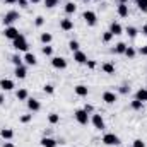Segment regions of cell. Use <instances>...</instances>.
Segmentation results:
<instances>
[{"label": "cell", "mask_w": 147, "mask_h": 147, "mask_svg": "<svg viewBox=\"0 0 147 147\" xmlns=\"http://www.w3.org/2000/svg\"><path fill=\"white\" fill-rule=\"evenodd\" d=\"M21 19V16H19V12L17 10H9L5 16H3V19H2V22H3V26L7 28V26H12L16 21H19Z\"/></svg>", "instance_id": "6da1fadb"}, {"label": "cell", "mask_w": 147, "mask_h": 147, "mask_svg": "<svg viewBox=\"0 0 147 147\" xmlns=\"http://www.w3.org/2000/svg\"><path fill=\"white\" fill-rule=\"evenodd\" d=\"M12 46H14V50H17V51H28V48H29L24 34H19V36L16 38V39L12 41Z\"/></svg>", "instance_id": "7a4b0ae2"}, {"label": "cell", "mask_w": 147, "mask_h": 147, "mask_svg": "<svg viewBox=\"0 0 147 147\" xmlns=\"http://www.w3.org/2000/svg\"><path fill=\"white\" fill-rule=\"evenodd\" d=\"M74 116H75V120H77V123H80V125H87L89 123V113L84 110H75L74 111Z\"/></svg>", "instance_id": "3957f363"}, {"label": "cell", "mask_w": 147, "mask_h": 147, "mask_svg": "<svg viewBox=\"0 0 147 147\" xmlns=\"http://www.w3.org/2000/svg\"><path fill=\"white\" fill-rule=\"evenodd\" d=\"M82 19L86 21V24L87 26H96V22H98V16H96V12L94 10H86L84 14H82Z\"/></svg>", "instance_id": "277c9868"}, {"label": "cell", "mask_w": 147, "mask_h": 147, "mask_svg": "<svg viewBox=\"0 0 147 147\" xmlns=\"http://www.w3.org/2000/svg\"><path fill=\"white\" fill-rule=\"evenodd\" d=\"M105 146H118L120 144V137L118 135H115V134H105L103 135V140H101Z\"/></svg>", "instance_id": "5b68a950"}, {"label": "cell", "mask_w": 147, "mask_h": 147, "mask_svg": "<svg viewBox=\"0 0 147 147\" xmlns=\"http://www.w3.org/2000/svg\"><path fill=\"white\" fill-rule=\"evenodd\" d=\"M91 123L94 125V128L96 130H105V120H103V116L101 115H98V113H94L92 115V118H91Z\"/></svg>", "instance_id": "8992f818"}, {"label": "cell", "mask_w": 147, "mask_h": 147, "mask_svg": "<svg viewBox=\"0 0 147 147\" xmlns=\"http://www.w3.org/2000/svg\"><path fill=\"white\" fill-rule=\"evenodd\" d=\"M19 34H21V33H19V29H17V28H14V26H7V28L3 29V36L7 38V39H10V41H14Z\"/></svg>", "instance_id": "52a82bcc"}, {"label": "cell", "mask_w": 147, "mask_h": 147, "mask_svg": "<svg viewBox=\"0 0 147 147\" xmlns=\"http://www.w3.org/2000/svg\"><path fill=\"white\" fill-rule=\"evenodd\" d=\"M51 65L55 69H58V70H63V69H67V60L63 57H53L51 58Z\"/></svg>", "instance_id": "ba28073f"}, {"label": "cell", "mask_w": 147, "mask_h": 147, "mask_svg": "<svg viewBox=\"0 0 147 147\" xmlns=\"http://www.w3.org/2000/svg\"><path fill=\"white\" fill-rule=\"evenodd\" d=\"M101 98H103V101H105L106 105H115V103H116V99H118V96H116L113 91H105Z\"/></svg>", "instance_id": "9c48e42d"}, {"label": "cell", "mask_w": 147, "mask_h": 147, "mask_svg": "<svg viewBox=\"0 0 147 147\" xmlns=\"http://www.w3.org/2000/svg\"><path fill=\"white\" fill-rule=\"evenodd\" d=\"M22 60H24V63H26V65H29V67H34V65L38 63L36 55H34V53H31V51H26V55H24V58H22Z\"/></svg>", "instance_id": "30bf717a"}, {"label": "cell", "mask_w": 147, "mask_h": 147, "mask_svg": "<svg viewBox=\"0 0 147 147\" xmlns=\"http://www.w3.org/2000/svg\"><path fill=\"white\" fill-rule=\"evenodd\" d=\"M14 87H16L14 80H10V79H0V89L2 91H12Z\"/></svg>", "instance_id": "8fae6325"}, {"label": "cell", "mask_w": 147, "mask_h": 147, "mask_svg": "<svg viewBox=\"0 0 147 147\" xmlns=\"http://www.w3.org/2000/svg\"><path fill=\"white\" fill-rule=\"evenodd\" d=\"M74 91H75V94H77V96H80V98H86V96L89 94V87H87V86H84V84L75 86V87H74Z\"/></svg>", "instance_id": "7c38bea8"}, {"label": "cell", "mask_w": 147, "mask_h": 147, "mask_svg": "<svg viewBox=\"0 0 147 147\" xmlns=\"http://www.w3.org/2000/svg\"><path fill=\"white\" fill-rule=\"evenodd\" d=\"M28 108H29V111L36 113V111L41 110V103H39L38 99H34V98H29V99H28Z\"/></svg>", "instance_id": "4fadbf2b"}, {"label": "cell", "mask_w": 147, "mask_h": 147, "mask_svg": "<svg viewBox=\"0 0 147 147\" xmlns=\"http://www.w3.org/2000/svg\"><path fill=\"white\" fill-rule=\"evenodd\" d=\"M60 29H62V31H72L74 29V21L72 19H67V17L62 19V21H60Z\"/></svg>", "instance_id": "5bb4252c"}, {"label": "cell", "mask_w": 147, "mask_h": 147, "mask_svg": "<svg viewBox=\"0 0 147 147\" xmlns=\"http://www.w3.org/2000/svg\"><path fill=\"white\" fill-rule=\"evenodd\" d=\"M74 60H75L77 63H80V65H82V63H87V55H86L84 51H80V50H79V51H74Z\"/></svg>", "instance_id": "9a60e30c"}, {"label": "cell", "mask_w": 147, "mask_h": 147, "mask_svg": "<svg viewBox=\"0 0 147 147\" xmlns=\"http://www.w3.org/2000/svg\"><path fill=\"white\" fill-rule=\"evenodd\" d=\"M110 33L113 34V36H120V34L123 33V28H121V24H120V22H111Z\"/></svg>", "instance_id": "2e32d148"}, {"label": "cell", "mask_w": 147, "mask_h": 147, "mask_svg": "<svg viewBox=\"0 0 147 147\" xmlns=\"http://www.w3.org/2000/svg\"><path fill=\"white\" fill-rule=\"evenodd\" d=\"M39 144H41V147H57V140L55 139H51V137H43L41 140H39Z\"/></svg>", "instance_id": "e0dca14e"}, {"label": "cell", "mask_w": 147, "mask_h": 147, "mask_svg": "<svg viewBox=\"0 0 147 147\" xmlns=\"http://www.w3.org/2000/svg\"><path fill=\"white\" fill-rule=\"evenodd\" d=\"M116 12L120 17H128V3H118Z\"/></svg>", "instance_id": "ac0fdd59"}, {"label": "cell", "mask_w": 147, "mask_h": 147, "mask_svg": "<svg viewBox=\"0 0 147 147\" xmlns=\"http://www.w3.org/2000/svg\"><path fill=\"white\" fill-rule=\"evenodd\" d=\"M0 137L3 140H12L14 139V130L12 128H2L0 130Z\"/></svg>", "instance_id": "d6986e66"}, {"label": "cell", "mask_w": 147, "mask_h": 147, "mask_svg": "<svg viewBox=\"0 0 147 147\" xmlns=\"http://www.w3.org/2000/svg\"><path fill=\"white\" fill-rule=\"evenodd\" d=\"M14 75H16L17 79H26V75H28V69H26L24 65H21V67H16Z\"/></svg>", "instance_id": "ffe728a7"}, {"label": "cell", "mask_w": 147, "mask_h": 147, "mask_svg": "<svg viewBox=\"0 0 147 147\" xmlns=\"http://www.w3.org/2000/svg\"><path fill=\"white\" fill-rule=\"evenodd\" d=\"M135 99H139V101L146 103V101H147V87H142V89H139V91L135 92Z\"/></svg>", "instance_id": "44dd1931"}, {"label": "cell", "mask_w": 147, "mask_h": 147, "mask_svg": "<svg viewBox=\"0 0 147 147\" xmlns=\"http://www.w3.org/2000/svg\"><path fill=\"white\" fill-rule=\"evenodd\" d=\"M16 98H17L19 101H28V99H29V92H28V89H19V91L16 92Z\"/></svg>", "instance_id": "7402d4cb"}, {"label": "cell", "mask_w": 147, "mask_h": 147, "mask_svg": "<svg viewBox=\"0 0 147 147\" xmlns=\"http://www.w3.org/2000/svg\"><path fill=\"white\" fill-rule=\"evenodd\" d=\"M125 50H127V45H125V43H121V41H120V43H116V45H115V48H113V51H115L116 55H123V53H125Z\"/></svg>", "instance_id": "603a6c76"}, {"label": "cell", "mask_w": 147, "mask_h": 147, "mask_svg": "<svg viewBox=\"0 0 147 147\" xmlns=\"http://www.w3.org/2000/svg\"><path fill=\"white\" fill-rule=\"evenodd\" d=\"M101 69H103V72L108 74V75L115 74V65H113L111 62H106V63H103V65H101Z\"/></svg>", "instance_id": "cb8c5ba5"}, {"label": "cell", "mask_w": 147, "mask_h": 147, "mask_svg": "<svg viewBox=\"0 0 147 147\" xmlns=\"http://www.w3.org/2000/svg\"><path fill=\"white\" fill-rule=\"evenodd\" d=\"M51 39H53V36H51L50 33H41V36H39V41H41L43 45H50Z\"/></svg>", "instance_id": "d4e9b609"}, {"label": "cell", "mask_w": 147, "mask_h": 147, "mask_svg": "<svg viewBox=\"0 0 147 147\" xmlns=\"http://www.w3.org/2000/svg\"><path fill=\"white\" fill-rule=\"evenodd\" d=\"M48 121H50L51 125H57V123L60 121V115H58V113H50V115H48Z\"/></svg>", "instance_id": "484cf974"}, {"label": "cell", "mask_w": 147, "mask_h": 147, "mask_svg": "<svg viewBox=\"0 0 147 147\" xmlns=\"http://www.w3.org/2000/svg\"><path fill=\"white\" fill-rule=\"evenodd\" d=\"M75 10H77V5L74 2H67L65 3V12L67 14H75Z\"/></svg>", "instance_id": "4316f807"}, {"label": "cell", "mask_w": 147, "mask_h": 147, "mask_svg": "<svg viewBox=\"0 0 147 147\" xmlns=\"http://www.w3.org/2000/svg\"><path fill=\"white\" fill-rule=\"evenodd\" d=\"M10 60H12V63H14L16 67H21V65H24V60H22L19 55H12V58H10Z\"/></svg>", "instance_id": "83f0119b"}, {"label": "cell", "mask_w": 147, "mask_h": 147, "mask_svg": "<svg viewBox=\"0 0 147 147\" xmlns=\"http://www.w3.org/2000/svg\"><path fill=\"white\" fill-rule=\"evenodd\" d=\"M130 106H132V110L139 111V110H142V108H144V103H142V101H139V99H134Z\"/></svg>", "instance_id": "f1b7e54d"}, {"label": "cell", "mask_w": 147, "mask_h": 147, "mask_svg": "<svg viewBox=\"0 0 147 147\" xmlns=\"http://www.w3.org/2000/svg\"><path fill=\"white\" fill-rule=\"evenodd\" d=\"M41 51H43L45 57H51V55H53V48H51L50 45H45V46L41 48Z\"/></svg>", "instance_id": "f546056e"}, {"label": "cell", "mask_w": 147, "mask_h": 147, "mask_svg": "<svg viewBox=\"0 0 147 147\" xmlns=\"http://www.w3.org/2000/svg\"><path fill=\"white\" fill-rule=\"evenodd\" d=\"M125 57H128V58H134L135 55H137V51H135V48H132V46H127V50H125V53H123Z\"/></svg>", "instance_id": "4dcf8cb0"}, {"label": "cell", "mask_w": 147, "mask_h": 147, "mask_svg": "<svg viewBox=\"0 0 147 147\" xmlns=\"http://www.w3.org/2000/svg\"><path fill=\"white\" fill-rule=\"evenodd\" d=\"M135 3H137L139 10H142V12H147V0H135Z\"/></svg>", "instance_id": "1f68e13d"}, {"label": "cell", "mask_w": 147, "mask_h": 147, "mask_svg": "<svg viewBox=\"0 0 147 147\" xmlns=\"http://www.w3.org/2000/svg\"><path fill=\"white\" fill-rule=\"evenodd\" d=\"M127 34L130 38H135L137 34H139V31H137V28H134V26H128L127 28Z\"/></svg>", "instance_id": "d6a6232c"}, {"label": "cell", "mask_w": 147, "mask_h": 147, "mask_svg": "<svg viewBox=\"0 0 147 147\" xmlns=\"http://www.w3.org/2000/svg\"><path fill=\"white\" fill-rule=\"evenodd\" d=\"M69 48H70L72 51H79V50H80V45H79V41H75V39H72V41L69 43Z\"/></svg>", "instance_id": "836d02e7"}, {"label": "cell", "mask_w": 147, "mask_h": 147, "mask_svg": "<svg viewBox=\"0 0 147 147\" xmlns=\"http://www.w3.org/2000/svg\"><path fill=\"white\" fill-rule=\"evenodd\" d=\"M43 91H45L46 94H53V92H55V87H53L51 84H45V86H43Z\"/></svg>", "instance_id": "e575fe53"}, {"label": "cell", "mask_w": 147, "mask_h": 147, "mask_svg": "<svg viewBox=\"0 0 147 147\" xmlns=\"http://www.w3.org/2000/svg\"><path fill=\"white\" fill-rule=\"evenodd\" d=\"M31 120H33V115H22V116L19 118V121H21V123H29Z\"/></svg>", "instance_id": "d590c367"}, {"label": "cell", "mask_w": 147, "mask_h": 147, "mask_svg": "<svg viewBox=\"0 0 147 147\" xmlns=\"http://www.w3.org/2000/svg\"><path fill=\"white\" fill-rule=\"evenodd\" d=\"M43 24H45V17H43V16H38L36 19H34V26H36V28H41Z\"/></svg>", "instance_id": "8d00e7d4"}, {"label": "cell", "mask_w": 147, "mask_h": 147, "mask_svg": "<svg viewBox=\"0 0 147 147\" xmlns=\"http://www.w3.org/2000/svg\"><path fill=\"white\" fill-rule=\"evenodd\" d=\"M101 39H103V43H110L111 39H113V34H111L110 31H106V33L103 34V38H101Z\"/></svg>", "instance_id": "74e56055"}, {"label": "cell", "mask_w": 147, "mask_h": 147, "mask_svg": "<svg viewBox=\"0 0 147 147\" xmlns=\"http://www.w3.org/2000/svg\"><path fill=\"white\" fill-rule=\"evenodd\" d=\"M132 147H146V142H144L142 139H135L134 144H132Z\"/></svg>", "instance_id": "f35d334b"}, {"label": "cell", "mask_w": 147, "mask_h": 147, "mask_svg": "<svg viewBox=\"0 0 147 147\" xmlns=\"http://www.w3.org/2000/svg\"><path fill=\"white\" fill-rule=\"evenodd\" d=\"M58 2H60V0H45V5H46L48 9H51V7H55Z\"/></svg>", "instance_id": "ab89813d"}, {"label": "cell", "mask_w": 147, "mask_h": 147, "mask_svg": "<svg viewBox=\"0 0 147 147\" xmlns=\"http://www.w3.org/2000/svg\"><path fill=\"white\" fill-rule=\"evenodd\" d=\"M17 3H19V7H21V9H28L29 0H17Z\"/></svg>", "instance_id": "60d3db41"}, {"label": "cell", "mask_w": 147, "mask_h": 147, "mask_svg": "<svg viewBox=\"0 0 147 147\" xmlns=\"http://www.w3.org/2000/svg\"><path fill=\"white\" fill-rule=\"evenodd\" d=\"M128 91H130V87H128V86H127V84H123V86H121V87H120V92H121V94H127V92H128Z\"/></svg>", "instance_id": "b9f144b4"}, {"label": "cell", "mask_w": 147, "mask_h": 147, "mask_svg": "<svg viewBox=\"0 0 147 147\" xmlns=\"http://www.w3.org/2000/svg\"><path fill=\"white\" fill-rule=\"evenodd\" d=\"M86 65H87L89 69H96V62H94V60H87V63H86Z\"/></svg>", "instance_id": "7bdbcfd3"}, {"label": "cell", "mask_w": 147, "mask_h": 147, "mask_svg": "<svg viewBox=\"0 0 147 147\" xmlns=\"http://www.w3.org/2000/svg\"><path fill=\"white\" fill-rule=\"evenodd\" d=\"M139 53H140V55H144V57H147V45H146V46H142V48L139 50Z\"/></svg>", "instance_id": "ee69618b"}, {"label": "cell", "mask_w": 147, "mask_h": 147, "mask_svg": "<svg viewBox=\"0 0 147 147\" xmlns=\"http://www.w3.org/2000/svg\"><path fill=\"white\" fill-rule=\"evenodd\" d=\"M84 110L87 111V113H92V111H94V108H92V105H86V106H84Z\"/></svg>", "instance_id": "f6af8a7d"}, {"label": "cell", "mask_w": 147, "mask_h": 147, "mask_svg": "<svg viewBox=\"0 0 147 147\" xmlns=\"http://www.w3.org/2000/svg\"><path fill=\"white\" fill-rule=\"evenodd\" d=\"M7 5H14V3H17V0H3Z\"/></svg>", "instance_id": "bcb514c9"}, {"label": "cell", "mask_w": 147, "mask_h": 147, "mask_svg": "<svg viewBox=\"0 0 147 147\" xmlns=\"http://www.w3.org/2000/svg\"><path fill=\"white\" fill-rule=\"evenodd\" d=\"M142 34H144V36H147V24H144V26H142Z\"/></svg>", "instance_id": "7dc6e473"}, {"label": "cell", "mask_w": 147, "mask_h": 147, "mask_svg": "<svg viewBox=\"0 0 147 147\" xmlns=\"http://www.w3.org/2000/svg\"><path fill=\"white\" fill-rule=\"evenodd\" d=\"M3 147H14L12 142H3Z\"/></svg>", "instance_id": "c3c4849f"}, {"label": "cell", "mask_w": 147, "mask_h": 147, "mask_svg": "<svg viewBox=\"0 0 147 147\" xmlns=\"http://www.w3.org/2000/svg\"><path fill=\"white\" fill-rule=\"evenodd\" d=\"M3 101H5V96H3V94H0V106L3 105Z\"/></svg>", "instance_id": "681fc988"}, {"label": "cell", "mask_w": 147, "mask_h": 147, "mask_svg": "<svg viewBox=\"0 0 147 147\" xmlns=\"http://www.w3.org/2000/svg\"><path fill=\"white\" fill-rule=\"evenodd\" d=\"M116 2H118V3H128L130 0H116Z\"/></svg>", "instance_id": "f907efd6"}, {"label": "cell", "mask_w": 147, "mask_h": 147, "mask_svg": "<svg viewBox=\"0 0 147 147\" xmlns=\"http://www.w3.org/2000/svg\"><path fill=\"white\" fill-rule=\"evenodd\" d=\"M29 2H31V3H39L41 0H29Z\"/></svg>", "instance_id": "816d5d0a"}, {"label": "cell", "mask_w": 147, "mask_h": 147, "mask_svg": "<svg viewBox=\"0 0 147 147\" xmlns=\"http://www.w3.org/2000/svg\"><path fill=\"white\" fill-rule=\"evenodd\" d=\"M84 2H91V0H84Z\"/></svg>", "instance_id": "f5cc1de1"}, {"label": "cell", "mask_w": 147, "mask_h": 147, "mask_svg": "<svg viewBox=\"0 0 147 147\" xmlns=\"http://www.w3.org/2000/svg\"><path fill=\"white\" fill-rule=\"evenodd\" d=\"M96 2H101V0H96Z\"/></svg>", "instance_id": "db71d44e"}]
</instances>
